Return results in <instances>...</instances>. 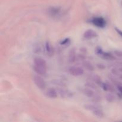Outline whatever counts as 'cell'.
I'll return each instance as SVG.
<instances>
[{
  "label": "cell",
  "instance_id": "obj_1",
  "mask_svg": "<svg viewBox=\"0 0 122 122\" xmlns=\"http://www.w3.org/2000/svg\"><path fill=\"white\" fill-rule=\"evenodd\" d=\"M33 69L38 75H45L47 71V64L44 59L37 57L34 60Z\"/></svg>",
  "mask_w": 122,
  "mask_h": 122
},
{
  "label": "cell",
  "instance_id": "obj_2",
  "mask_svg": "<svg viewBox=\"0 0 122 122\" xmlns=\"http://www.w3.org/2000/svg\"><path fill=\"white\" fill-rule=\"evenodd\" d=\"M96 52L99 56L101 57V58H104L105 60H113L115 59V57L112 54L109 53V52H104L102 50L101 48L98 47L97 48Z\"/></svg>",
  "mask_w": 122,
  "mask_h": 122
},
{
  "label": "cell",
  "instance_id": "obj_3",
  "mask_svg": "<svg viewBox=\"0 0 122 122\" xmlns=\"http://www.w3.org/2000/svg\"><path fill=\"white\" fill-rule=\"evenodd\" d=\"M33 81L36 86L41 89H44L46 87V83L44 79L39 75H35L33 77Z\"/></svg>",
  "mask_w": 122,
  "mask_h": 122
},
{
  "label": "cell",
  "instance_id": "obj_4",
  "mask_svg": "<svg viewBox=\"0 0 122 122\" xmlns=\"http://www.w3.org/2000/svg\"><path fill=\"white\" fill-rule=\"evenodd\" d=\"M69 72L73 76H80L84 73V70L79 67H71L69 69Z\"/></svg>",
  "mask_w": 122,
  "mask_h": 122
},
{
  "label": "cell",
  "instance_id": "obj_5",
  "mask_svg": "<svg viewBox=\"0 0 122 122\" xmlns=\"http://www.w3.org/2000/svg\"><path fill=\"white\" fill-rule=\"evenodd\" d=\"M91 23L98 27H104L106 26V20L102 17H95L92 19Z\"/></svg>",
  "mask_w": 122,
  "mask_h": 122
},
{
  "label": "cell",
  "instance_id": "obj_6",
  "mask_svg": "<svg viewBox=\"0 0 122 122\" xmlns=\"http://www.w3.org/2000/svg\"><path fill=\"white\" fill-rule=\"evenodd\" d=\"M83 36L86 39H92L98 36V34L92 29H88L85 32Z\"/></svg>",
  "mask_w": 122,
  "mask_h": 122
},
{
  "label": "cell",
  "instance_id": "obj_7",
  "mask_svg": "<svg viewBox=\"0 0 122 122\" xmlns=\"http://www.w3.org/2000/svg\"><path fill=\"white\" fill-rule=\"evenodd\" d=\"M82 92H83V94H84L85 95H86L87 97L90 98L94 99V98L95 97V96L97 95V94L95 92L94 89L87 88V87H86L85 88L82 89Z\"/></svg>",
  "mask_w": 122,
  "mask_h": 122
},
{
  "label": "cell",
  "instance_id": "obj_8",
  "mask_svg": "<svg viewBox=\"0 0 122 122\" xmlns=\"http://www.w3.org/2000/svg\"><path fill=\"white\" fill-rule=\"evenodd\" d=\"M46 95L48 97L50 98H56L57 97L58 93L57 91L53 88H49L46 91Z\"/></svg>",
  "mask_w": 122,
  "mask_h": 122
},
{
  "label": "cell",
  "instance_id": "obj_9",
  "mask_svg": "<svg viewBox=\"0 0 122 122\" xmlns=\"http://www.w3.org/2000/svg\"><path fill=\"white\" fill-rule=\"evenodd\" d=\"M45 50L46 53L47 54V55H48V56H51L53 55V53H54L53 47H52V45H51V43H50L49 41H46V43H45Z\"/></svg>",
  "mask_w": 122,
  "mask_h": 122
},
{
  "label": "cell",
  "instance_id": "obj_10",
  "mask_svg": "<svg viewBox=\"0 0 122 122\" xmlns=\"http://www.w3.org/2000/svg\"><path fill=\"white\" fill-rule=\"evenodd\" d=\"M76 51L75 49H71L69 54V63H73L76 60Z\"/></svg>",
  "mask_w": 122,
  "mask_h": 122
},
{
  "label": "cell",
  "instance_id": "obj_11",
  "mask_svg": "<svg viewBox=\"0 0 122 122\" xmlns=\"http://www.w3.org/2000/svg\"><path fill=\"white\" fill-rule=\"evenodd\" d=\"M60 8L58 7H51L50 8L48 12L49 14H51V15L56 16L60 13Z\"/></svg>",
  "mask_w": 122,
  "mask_h": 122
},
{
  "label": "cell",
  "instance_id": "obj_12",
  "mask_svg": "<svg viewBox=\"0 0 122 122\" xmlns=\"http://www.w3.org/2000/svg\"><path fill=\"white\" fill-rule=\"evenodd\" d=\"M83 66L84 67L85 69L89 70V71H93L94 70V67L92 65V64L91 63H90V62L87 61H85L83 62Z\"/></svg>",
  "mask_w": 122,
  "mask_h": 122
},
{
  "label": "cell",
  "instance_id": "obj_13",
  "mask_svg": "<svg viewBox=\"0 0 122 122\" xmlns=\"http://www.w3.org/2000/svg\"><path fill=\"white\" fill-rule=\"evenodd\" d=\"M92 113L97 116V117L99 118H102L104 117V113L102 112V110L100 108H98L97 109H95V110H94L92 112Z\"/></svg>",
  "mask_w": 122,
  "mask_h": 122
},
{
  "label": "cell",
  "instance_id": "obj_14",
  "mask_svg": "<svg viewBox=\"0 0 122 122\" xmlns=\"http://www.w3.org/2000/svg\"><path fill=\"white\" fill-rule=\"evenodd\" d=\"M92 79V81L94 82L95 83H96L97 85H99L101 86V84L102 83V81H101V77H100L98 75H94L93 76H92L91 77Z\"/></svg>",
  "mask_w": 122,
  "mask_h": 122
},
{
  "label": "cell",
  "instance_id": "obj_15",
  "mask_svg": "<svg viewBox=\"0 0 122 122\" xmlns=\"http://www.w3.org/2000/svg\"><path fill=\"white\" fill-rule=\"evenodd\" d=\"M84 107L86 110L91 111V112H93V111L95 110L97 108H100V107L97 104H86L84 106Z\"/></svg>",
  "mask_w": 122,
  "mask_h": 122
},
{
  "label": "cell",
  "instance_id": "obj_16",
  "mask_svg": "<svg viewBox=\"0 0 122 122\" xmlns=\"http://www.w3.org/2000/svg\"><path fill=\"white\" fill-rule=\"evenodd\" d=\"M85 86L87 87V88H91V89H92L94 90L95 89H97V86L96 83H92V82H87V83H85Z\"/></svg>",
  "mask_w": 122,
  "mask_h": 122
},
{
  "label": "cell",
  "instance_id": "obj_17",
  "mask_svg": "<svg viewBox=\"0 0 122 122\" xmlns=\"http://www.w3.org/2000/svg\"><path fill=\"white\" fill-rule=\"evenodd\" d=\"M106 100H107V101H108V102H113V101L115 100V97H114V95H113V94H107V95H106Z\"/></svg>",
  "mask_w": 122,
  "mask_h": 122
},
{
  "label": "cell",
  "instance_id": "obj_18",
  "mask_svg": "<svg viewBox=\"0 0 122 122\" xmlns=\"http://www.w3.org/2000/svg\"><path fill=\"white\" fill-rule=\"evenodd\" d=\"M60 94L61 96L63 97H69V95L70 94V93L69 92V91H67L61 89L60 91Z\"/></svg>",
  "mask_w": 122,
  "mask_h": 122
},
{
  "label": "cell",
  "instance_id": "obj_19",
  "mask_svg": "<svg viewBox=\"0 0 122 122\" xmlns=\"http://www.w3.org/2000/svg\"><path fill=\"white\" fill-rule=\"evenodd\" d=\"M114 54L116 55V57H117L118 58L122 59V51H119V50H116V51H114Z\"/></svg>",
  "mask_w": 122,
  "mask_h": 122
},
{
  "label": "cell",
  "instance_id": "obj_20",
  "mask_svg": "<svg viewBox=\"0 0 122 122\" xmlns=\"http://www.w3.org/2000/svg\"><path fill=\"white\" fill-rule=\"evenodd\" d=\"M69 42H70V39H69V38H66L65 39H64V40H63L61 42L60 44L63 45H66V44H67V43H69Z\"/></svg>",
  "mask_w": 122,
  "mask_h": 122
},
{
  "label": "cell",
  "instance_id": "obj_21",
  "mask_svg": "<svg viewBox=\"0 0 122 122\" xmlns=\"http://www.w3.org/2000/svg\"><path fill=\"white\" fill-rule=\"evenodd\" d=\"M117 89L118 91L120 92V94L122 95V86L119 85L117 86Z\"/></svg>",
  "mask_w": 122,
  "mask_h": 122
},
{
  "label": "cell",
  "instance_id": "obj_22",
  "mask_svg": "<svg viewBox=\"0 0 122 122\" xmlns=\"http://www.w3.org/2000/svg\"><path fill=\"white\" fill-rule=\"evenodd\" d=\"M116 32H117V33H119V34L122 37V31L118 29H117V28H116Z\"/></svg>",
  "mask_w": 122,
  "mask_h": 122
},
{
  "label": "cell",
  "instance_id": "obj_23",
  "mask_svg": "<svg viewBox=\"0 0 122 122\" xmlns=\"http://www.w3.org/2000/svg\"><path fill=\"white\" fill-rule=\"evenodd\" d=\"M117 69H118V70H119V71L120 73H122V66H121L120 67H118L117 68Z\"/></svg>",
  "mask_w": 122,
  "mask_h": 122
}]
</instances>
